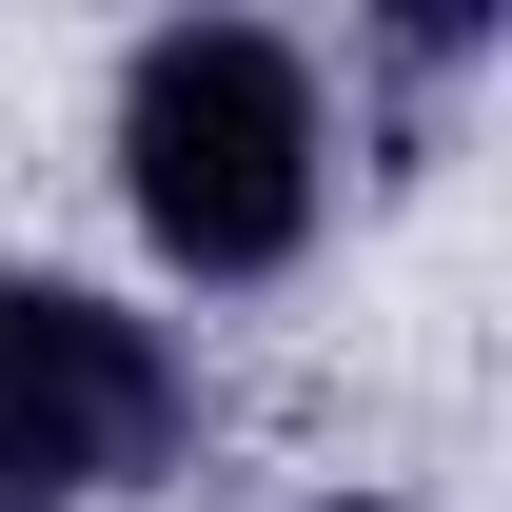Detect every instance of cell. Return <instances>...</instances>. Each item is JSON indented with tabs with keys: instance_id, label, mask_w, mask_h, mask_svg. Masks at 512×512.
<instances>
[{
	"instance_id": "277c9868",
	"label": "cell",
	"mask_w": 512,
	"mask_h": 512,
	"mask_svg": "<svg viewBox=\"0 0 512 512\" xmlns=\"http://www.w3.org/2000/svg\"><path fill=\"white\" fill-rule=\"evenodd\" d=\"M316 512H375V493H316Z\"/></svg>"
},
{
	"instance_id": "3957f363",
	"label": "cell",
	"mask_w": 512,
	"mask_h": 512,
	"mask_svg": "<svg viewBox=\"0 0 512 512\" xmlns=\"http://www.w3.org/2000/svg\"><path fill=\"white\" fill-rule=\"evenodd\" d=\"M0 512H40V493H20V473H0Z\"/></svg>"
},
{
	"instance_id": "6da1fadb",
	"label": "cell",
	"mask_w": 512,
	"mask_h": 512,
	"mask_svg": "<svg viewBox=\"0 0 512 512\" xmlns=\"http://www.w3.org/2000/svg\"><path fill=\"white\" fill-rule=\"evenodd\" d=\"M316 178H335V119H316V60L276 20H158L119 60V197L178 276H276L316 237Z\"/></svg>"
},
{
	"instance_id": "7a4b0ae2",
	"label": "cell",
	"mask_w": 512,
	"mask_h": 512,
	"mask_svg": "<svg viewBox=\"0 0 512 512\" xmlns=\"http://www.w3.org/2000/svg\"><path fill=\"white\" fill-rule=\"evenodd\" d=\"M178 434H197V375H178L158 316L79 296V276H0V473L40 512L178 473Z\"/></svg>"
}]
</instances>
